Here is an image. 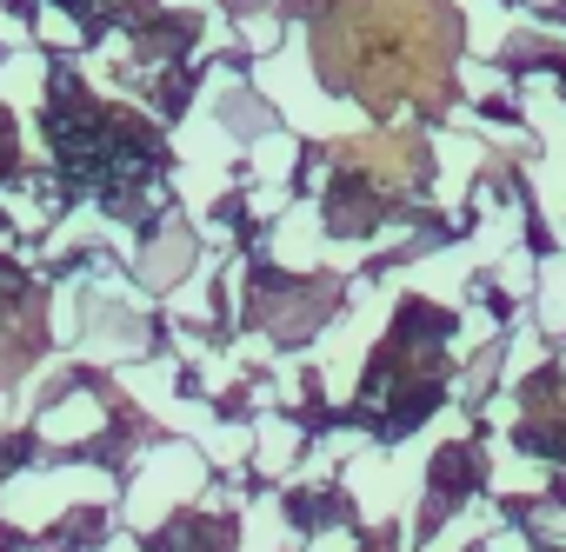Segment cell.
<instances>
[{"label":"cell","instance_id":"cell-1","mask_svg":"<svg viewBox=\"0 0 566 552\" xmlns=\"http://www.w3.org/2000/svg\"><path fill=\"white\" fill-rule=\"evenodd\" d=\"M447 14L440 0H347L334 28L321 34V61L340 87L367 94L374 107H394L407 87L440 94L447 81Z\"/></svg>","mask_w":566,"mask_h":552},{"label":"cell","instance_id":"cell-2","mask_svg":"<svg viewBox=\"0 0 566 552\" xmlns=\"http://www.w3.org/2000/svg\"><path fill=\"white\" fill-rule=\"evenodd\" d=\"M360 167H374L380 180L407 187L420 173V153H413V140H374V147H360Z\"/></svg>","mask_w":566,"mask_h":552},{"label":"cell","instance_id":"cell-3","mask_svg":"<svg viewBox=\"0 0 566 552\" xmlns=\"http://www.w3.org/2000/svg\"><path fill=\"white\" fill-rule=\"evenodd\" d=\"M193 259V246H187V233H167V240H154V253H147V280H180V266Z\"/></svg>","mask_w":566,"mask_h":552}]
</instances>
